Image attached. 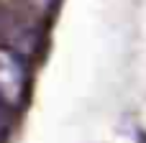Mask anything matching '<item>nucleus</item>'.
<instances>
[{
	"label": "nucleus",
	"mask_w": 146,
	"mask_h": 143,
	"mask_svg": "<svg viewBox=\"0 0 146 143\" xmlns=\"http://www.w3.org/2000/svg\"><path fill=\"white\" fill-rule=\"evenodd\" d=\"M28 90V67L26 56L0 46V100L5 102L8 110H18L26 100Z\"/></svg>",
	"instance_id": "1"
},
{
	"label": "nucleus",
	"mask_w": 146,
	"mask_h": 143,
	"mask_svg": "<svg viewBox=\"0 0 146 143\" xmlns=\"http://www.w3.org/2000/svg\"><path fill=\"white\" fill-rule=\"evenodd\" d=\"M5 130H8V107H5V102L0 100V141H3V136H5Z\"/></svg>",
	"instance_id": "2"
}]
</instances>
